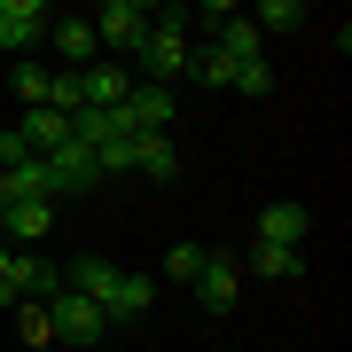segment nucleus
<instances>
[{
    "label": "nucleus",
    "mask_w": 352,
    "mask_h": 352,
    "mask_svg": "<svg viewBox=\"0 0 352 352\" xmlns=\"http://www.w3.org/2000/svg\"><path fill=\"white\" fill-rule=\"evenodd\" d=\"M8 94L24 102V110H47V71H39V63H16L8 71Z\"/></svg>",
    "instance_id": "nucleus-21"
},
{
    "label": "nucleus",
    "mask_w": 352,
    "mask_h": 352,
    "mask_svg": "<svg viewBox=\"0 0 352 352\" xmlns=\"http://www.w3.org/2000/svg\"><path fill=\"white\" fill-rule=\"evenodd\" d=\"M16 133H24L32 157H47V149H63V141H71V118H55V110H24V118H16Z\"/></svg>",
    "instance_id": "nucleus-18"
},
{
    "label": "nucleus",
    "mask_w": 352,
    "mask_h": 352,
    "mask_svg": "<svg viewBox=\"0 0 352 352\" xmlns=\"http://www.w3.org/2000/svg\"><path fill=\"white\" fill-rule=\"evenodd\" d=\"M47 329H55V344H102V337H110V314H102V305L94 298H78V289H55V298H47Z\"/></svg>",
    "instance_id": "nucleus-2"
},
{
    "label": "nucleus",
    "mask_w": 352,
    "mask_h": 352,
    "mask_svg": "<svg viewBox=\"0 0 352 352\" xmlns=\"http://www.w3.org/2000/svg\"><path fill=\"white\" fill-rule=\"evenodd\" d=\"M133 173L149 180V188H173V180H180V149H173V133H133Z\"/></svg>",
    "instance_id": "nucleus-10"
},
{
    "label": "nucleus",
    "mask_w": 352,
    "mask_h": 352,
    "mask_svg": "<svg viewBox=\"0 0 352 352\" xmlns=\"http://www.w3.org/2000/svg\"><path fill=\"white\" fill-rule=\"evenodd\" d=\"M305 227H314V212H305V204H266V212H258V243H289V251H298Z\"/></svg>",
    "instance_id": "nucleus-16"
},
{
    "label": "nucleus",
    "mask_w": 352,
    "mask_h": 352,
    "mask_svg": "<svg viewBox=\"0 0 352 352\" xmlns=\"http://www.w3.org/2000/svg\"><path fill=\"white\" fill-rule=\"evenodd\" d=\"M8 282H16V305H47L55 298V289H63V266H55V258H39V251H16L8 258Z\"/></svg>",
    "instance_id": "nucleus-7"
},
{
    "label": "nucleus",
    "mask_w": 352,
    "mask_h": 352,
    "mask_svg": "<svg viewBox=\"0 0 352 352\" xmlns=\"http://www.w3.org/2000/svg\"><path fill=\"white\" fill-rule=\"evenodd\" d=\"M149 298H157V274H118V289H110V329H126V321H141L149 314Z\"/></svg>",
    "instance_id": "nucleus-15"
},
{
    "label": "nucleus",
    "mask_w": 352,
    "mask_h": 352,
    "mask_svg": "<svg viewBox=\"0 0 352 352\" xmlns=\"http://www.w3.org/2000/svg\"><path fill=\"white\" fill-rule=\"evenodd\" d=\"M204 266H212V251H204V243H173V251H164V274H173V282H196Z\"/></svg>",
    "instance_id": "nucleus-23"
},
{
    "label": "nucleus",
    "mask_w": 352,
    "mask_h": 352,
    "mask_svg": "<svg viewBox=\"0 0 352 352\" xmlns=\"http://www.w3.org/2000/svg\"><path fill=\"white\" fill-rule=\"evenodd\" d=\"M188 78H196V87H235V63H227L219 47H196L188 55Z\"/></svg>",
    "instance_id": "nucleus-20"
},
{
    "label": "nucleus",
    "mask_w": 352,
    "mask_h": 352,
    "mask_svg": "<svg viewBox=\"0 0 352 352\" xmlns=\"http://www.w3.org/2000/svg\"><path fill=\"white\" fill-rule=\"evenodd\" d=\"M55 8L47 0H0V55H16V63H32V47L47 39Z\"/></svg>",
    "instance_id": "nucleus-3"
},
{
    "label": "nucleus",
    "mask_w": 352,
    "mask_h": 352,
    "mask_svg": "<svg viewBox=\"0 0 352 352\" xmlns=\"http://www.w3.org/2000/svg\"><path fill=\"white\" fill-rule=\"evenodd\" d=\"M39 164H47V204H63V196H87V188H102V173H94V149H87V141H63V149H47Z\"/></svg>",
    "instance_id": "nucleus-4"
},
{
    "label": "nucleus",
    "mask_w": 352,
    "mask_h": 352,
    "mask_svg": "<svg viewBox=\"0 0 352 352\" xmlns=\"http://www.w3.org/2000/svg\"><path fill=\"white\" fill-rule=\"evenodd\" d=\"M173 118H180V94L173 87H133L126 94V126L133 133H173Z\"/></svg>",
    "instance_id": "nucleus-8"
},
{
    "label": "nucleus",
    "mask_w": 352,
    "mask_h": 352,
    "mask_svg": "<svg viewBox=\"0 0 352 352\" xmlns=\"http://www.w3.org/2000/svg\"><path fill=\"white\" fill-rule=\"evenodd\" d=\"M47 47L63 55V71H87L94 63V24H87V16H55V24H47Z\"/></svg>",
    "instance_id": "nucleus-14"
},
{
    "label": "nucleus",
    "mask_w": 352,
    "mask_h": 352,
    "mask_svg": "<svg viewBox=\"0 0 352 352\" xmlns=\"http://www.w3.org/2000/svg\"><path fill=\"white\" fill-rule=\"evenodd\" d=\"M55 227V204L47 196H24V204H0V243L8 251H39V235Z\"/></svg>",
    "instance_id": "nucleus-6"
},
{
    "label": "nucleus",
    "mask_w": 352,
    "mask_h": 352,
    "mask_svg": "<svg viewBox=\"0 0 352 352\" xmlns=\"http://www.w3.org/2000/svg\"><path fill=\"white\" fill-rule=\"evenodd\" d=\"M212 47L243 71V63H258V55H266V32L251 24V16H235V8H227V16H219V32H212Z\"/></svg>",
    "instance_id": "nucleus-11"
},
{
    "label": "nucleus",
    "mask_w": 352,
    "mask_h": 352,
    "mask_svg": "<svg viewBox=\"0 0 352 352\" xmlns=\"http://www.w3.org/2000/svg\"><path fill=\"white\" fill-rule=\"evenodd\" d=\"M188 289H196V305H204V314L219 321V314H235V298H243V266H227V258H212V266H204V274H196Z\"/></svg>",
    "instance_id": "nucleus-9"
},
{
    "label": "nucleus",
    "mask_w": 352,
    "mask_h": 352,
    "mask_svg": "<svg viewBox=\"0 0 352 352\" xmlns=\"http://www.w3.org/2000/svg\"><path fill=\"white\" fill-rule=\"evenodd\" d=\"M188 24L196 16L188 8H157L149 16V39H141L133 47V63H141V87H180V78H188Z\"/></svg>",
    "instance_id": "nucleus-1"
},
{
    "label": "nucleus",
    "mask_w": 352,
    "mask_h": 352,
    "mask_svg": "<svg viewBox=\"0 0 352 352\" xmlns=\"http://www.w3.org/2000/svg\"><path fill=\"white\" fill-rule=\"evenodd\" d=\"M16 329H24V344H55V329H47V305H16Z\"/></svg>",
    "instance_id": "nucleus-24"
},
{
    "label": "nucleus",
    "mask_w": 352,
    "mask_h": 352,
    "mask_svg": "<svg viewBox=\"0 0 352 352\" xmlns=\"http://www.w3.org/2000/svg\"><path fill=\"white\" fill-rule=\"evenodd\" d=\"M243 274H258V282H289V274H305V251H289V243H251Z\"/></svg>",
    "instance_id": "nucleus-17"
},
{
    "label": "nucleus",
    "mask_w": 352,
    "mask_h": 352,
    "mask_svg": "<svg viewBox=\"0 0 352 352\" xmlns=\"http://www.w3.org/2000/svg\"><path fill=\"white\" fill-rule=\"evenodd\" d=\"M8 258H16V251H8V243H0V274H8Z\"/></svg>",
    "instance_id": "nucleus-26"
},
{
    "label": "nucleus",
    "mask_w": 352,
    "mask_h": 352,
    "mask_svg": "<svg viewBox=\"0 0 352 352\" xmlns=\"http://www.w3.org/2000/svg\"><path fill=\"white\" fill-rule=\"evenodd\" d=\"M0 133H8V118H0Z\"/></svg>",
    "instance_id": "nucleus-27"
},
{
    "label": "nucleus",
    "mask_w": 352,
    "mask_h": 352,
    "mask_svg": "<svg viewBox=\"0 0 352 352\" xmlns=\"http://www.w3.org/2000/svg\"><path fill=\"white\" fill-rule=\"evenodd\" d=\"M94 24V47H141V39H149V8H141V0H102V8L87 16Z\"/></svg>",
    "instance_id": "nucleus-5"
},
{
    "label": "nucleus",
    "mask_w": 352,
    "mask_h": 352,
    "mask_svg": "<svg viewBox=\"0 0 352 352\" xmlns=\"http://www.w3.org/2000/svg\"><path fill=\"white\" fill-rule=\"evenodd\" d=\"M78 78H87V110H126V94L141 87V78H133L126 63H87Z\"/></svg>",
    "instance_id": "nucleus-13"
},
{
    "label": "nucleus",
    "mask_w": 352,
    "mask_h": 352,
    "mask_svg": "<svg viewBox=\"0 0 352 352\" xmlns=\"http://www.w3.org/2000/svg\"><path fill=\"white\" fill-rule=\"evenodd\" d=\"M235 94H274V71H266V55H258V63H243V71H235Z\"/></svg>",
    "instance_id": "nucleus-25"
},
{
    "label": "nucleus",
    "mask_w": 352,
    "mask_h": 352,
    "mask_svg": "<svg viewBox=\"0 0 352 352\" xmlns=\"http://www.w3.org/2000/svg\"><path fill=\"white\" fill-rule=\"evenodd\" d=\"M118 274H126V266H110V258L78 251V258L63 266V289H78V298H94V305H110V289H118Z\"/></svg>",
    "instance_id": "nucleus-12"
},
{
    "label": "nucleus",
    "mask_w": 352,
    "mask_h": 352,
    "mask_svg": "<svg viewBox=\"0 0 352 352\" xmlns=\"http://www.w3.org/2000/svg\"><path fill=\"white\" fill-rule=\"evenodd\" d=\"M47 110L55 118H78V110H87V78H78V71H47Z\"/></svg>",
    "instance_id": "nucleus-19"
},
{
    "label": "nucleus",
    "mask_w": 352,
    "mask_h": 352,
    "mask_svg": "<svg viewBox=\"0 0 352 352\" xmlns=\"http://www.w3.org/2000/svg\"><path fill=\"white\" fill-rule=\"evenodd\" d=\"M305 16H314V8H305V0H266V8L251 16V24H258V32H298Z\"/></svg>",
    "instance_id": "nucleus-22"
}]
</instances>
